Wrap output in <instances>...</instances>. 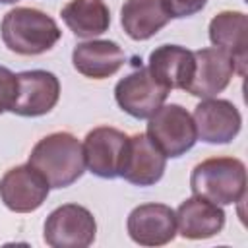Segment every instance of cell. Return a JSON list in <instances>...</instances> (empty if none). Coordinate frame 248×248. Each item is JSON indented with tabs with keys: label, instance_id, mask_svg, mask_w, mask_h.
<instances>
[{
	"label": "cell",
	"instance_id": "obj_9",
	"mask_svg": "<svg viewBox=\"0 0 248 248\" xmlns=\"http://www.w3.org/2000/svg\"><path fill=\"white\" fill-rule=\"evenodd\" d=\"M169 89L155 81L147 68L140 66L114 87V99L118 107L134 118H149L167 99Z\"/></svg>",
	"mask_w": 248,
	"mask_h": 248
},
{
	"label": "cell",
	"instance_id": "obj_17",
	"mask_svg": "<svg viewBox=\"0 0 248 248\" xmlns=\"http://www.w3.org/2000/svg\"><path fill=\"white\" fill-rule=\"evenodd\" d=\"M149 74L165 89H188L194 72V52L178 45H161L149 54Z\"/></svg>",
	"mask_w": 248,
	"mask_h": 248
},
{
	"label": "cell",
	"instance_id": "obj_12",
	"mask_svg": "<svg viewBox=\"0 0 248 248\" xmlns=\"http://www.w3.org/2000/svg\"><path fill=\"white\" fill-rule=\"evenodd\" d=\"M128 234L141 246H163L176 236L174 211L165 203H141L128 215Z\"/></svg>",
	"mask_w": 248,
	"mask_h": 248
},
{
	"label": "cell",
	"instance_id": "obj_16",
	"mask_svg": "<svg viewBox=\"0 0 248 248\" xmlns=\"http://www.w3.org/2000/svg\"><path fill=\"white\" fill-rule=\"evenodd\" d=\"M126 62L124 50L114 41L95 39L79 43L72 52L74 68L91 79H105L114 76Z\"/></svg>",
	"mask_w": 248,
	"mask_h": 248
},
{
	"label": "cell",
	"instance_id": "obj_3",
	"mask_svg": "<svg viewBox=\"0 0 248 248\" xmlns=\"http://www.w3.org/2000/svg\"><path fill=\"white\" fill-rule=\"evenodd\" d=\"M192 194L217 205H231L246 194V167L236 157H209L190 174Z\"/></svg>",
	"mask_w": 248,
	"mask_h": 248
},
{
	"label": "cell",
	"instance_id": "obj_2",
	"mask_svg": "<svg viewBox=\"0 0 248 248\" xmlns=\"http://www.w3.org/2000/svg\"><path fill=\"white\" fill-rule=\"evenodd\" d=\"M0 35L12 52L37 56L50 50L58 43L62 31L48 14L37 8H14L4 16Z\"/></svg>",
	"mask_w": 248,
	"mask_h": 248
},
{
	"label": "cell",
	"instance_id": "obj_14",
	"mask_svg": "<svg viewBox=\"0 0 248 248\" xmlns=\"http://www.w3.org/2000/svg\"><path fill=\"white\" fill-rule=\"evenodd\" d=\"M209 41L213 46L225 50L232 62L238 76L246 74L248 62V17L242 12H221L209 21Z\"/></svg>",
	"mask_w": 248,
	"mask_h": 248
},
{
	"label": "cell",
	"instance_id": "obj_22",
	"mask_svg": "<svg viewBox=\"0 0 248 248\" xmlns=\"http://www.w3.org/2000/svg\"><path fill=\"white\" fill-rule=\"evenodd\" d=\"M17 0H0V4H16Z\"/></svg>",
	"mask_w": 248,
	"mask_h": 248
},
{
	"label": "cell",
	"instance_id": "obj_7",
	"mask_svg": "<svg viewBox=\"0 0 248 248\" xmlns=\"http://www.w3.org/2000/svg\"><path fill=\"white\" fill-rule=\"evenodd\" d=\"M48 182L29 163L14 167L0 178V200L10 211L31 213L39 209L48 196Z\"/></svg>",
	"mask_w": 248,
	"mask_h": 248
},
{
	"label": "cell",
	"instance_id": "obj_19",
	"mask_svg": "<svg viewBox=\"0 0 248 248\" xmlns=\"http://www.w3.org/2000/svg\"><path fill=\"white\" fill-rule=\"evenodd\" d=\"M60 16L68 29L81 39H93L110 25V12L103 0H70Z\"/></svg>",
	"mask_w": 248,
	"mask_h": 248
},
{
	"label": "cell",
	"instance_id": "obj_1",
	"mask_svg": "<svg viewBox=\"0 0 248 248\" xmlns=\"http://www.w3.org/2000/svg\"><path fill=\"white\" fill-rule=\"evenodd\" d=\"M29 165L37 169L50 188H68L85 170L83 145L70 132H54L35 143Z\"/></svg>",
	"mask_w": 248,
	"mask_h": 248
},
{
	"label": "cell",
	"instance_id": "obj_20",
	"mask_svg": "<svg viewBox=\"0 0 248 248\" xmlns=\"http://www.w3.org/2000/svg\"><path fill=\"white\" fill-rule=\"evenodd\" d=\"M17 89V78L6 66H0V114L10 110Z\"/></svg>",
	"mask_w": 248,
	"mask_h": 248
},
{
	"label": "cell",
	"instance_id": "obj_5",
	"mask_svg": "<svg viewBox=\"0 0 248 248\" xmlns=\"http://www.w3.org/2000/svg\"><path fill=\"white\" fill-rule=\"evenodd\" d=\"M97 234L93 213L78 203L56 207L45 221L43 240L52 248H87Z\"/></svg>",
	"mask_w": 248,
	"mask_h": 248
},
{
	"label": "cell",
	"instance_id": "obj_4",
	"mask_svg": "<svg viewBox=\"0 0 248 248\" xmlns=\"http://www.w3.org/2000/svg\"><path fill=\"white\" fill-rule=\"evenodd\" d=\"M147 138L170 159L190 151L198 141L192 114L180 105H161L147 122Z\"/></svg>",
	"mask_w": 248,
	"mask_h": 248
},
{
	"label": "cell",
	"instance_id": "obj_6",
	"mask_svg": "<svg viewBox=\"0 0 248 248\" xmlns=\"http://www.w3.org/2000/svg\"><path fill=\"white\" fill-rule=\"evenodd\" d=\"M16 78L17 89L10 112L17 116H43L56 107L60 97V81L52 72L27 70Z\"/></svg>",
	"mask_w": 248,
	"mask_h": 248
},
{
	"label": "cell",
	"instance_id": "obj_8",
	"mask_svg": "<svg viewBox=\"0 0 248 248\" xmlns=\"http://www.w3.org/2000/svg\"><path fill=\"white\" fill-rule=\"evenodd\" d=\"M167 167V157L155 147V143L147 138V134L128 136L118 176L136 186H153L161 180Z\"/></svg>",
	"mask_w": 248,
	"mask_h": 248
},
{
	"label": "cell",
	"instance_id": "obj_10",
	"mask_svg": "<svg viewBox=\"0 0 248 248\" xmlns=\"http://www.w3.org/2000/svg\"><path fill=\"white\" fill-rule=\"evenodd\" d=\"M234 72V62L225 50L217 46L200 48L194 52V72L186 91L200 99L215 97L227 89Z\"/></svg>",
	"mask_w": 248,
	"mask_h": 248
},
{
	"label": "cell",
	"instance_id": "obj_21",
	"mask_svg": "<svg viewBox=\"0 0 248 248\" xmlns=\"http://www.w3.org/2000/svg\"><path fill=\"white\" fill-rule=\"evenodd\" d=\"M170 17H190L203 10L207 0H163Z\"/></svg>",
	"mask_w": 248,
	"mask_h": 248
},
{
	"label": "cell",
	"instance_id": "obj_18",
	"mask_svg": "<svg viewBox=\"0 0 248 248\" xmlns=\"http://www.w3.org/2000/svg\"><path fill=\"white\" fill-rule=\"evenodd\" d=\"M170 21L163 0H126L120 10V23L134 41H145Z\"/></svg>",
	"mask_w": 248,
	"mask_h": 248
},
{
	"label": "cell",
	"instance_id": "obj_15",
	"mask_svg": "<svg viewBox=\"0 0 248 248\" xmlns=\"http://www.w3.org/2000/svg\"><path fill=\"white\" fill-rule=\"evenodd\" d=\"M174 221L180 236L190 240L211 238L225 227V211L203 198H188L174 211Z\"/></svg>",
	"mask_w": 248,
	"mask_h": 248
},
{
	"label": "cell",
	"instance_id": "obj_13",
	"mask_svg": "<svg viewBox=\"0 0 248 248\" xmlns=\"http://www.w3.org/2000/svg\"><path fill=\"white\" fill-rule=\"evenodd\" d=\"M128 136L110 126L93 128L83 141L85 167L99 178H116Z\"/></svg>",
	"mask_w": 248,
	"mask_h": 248
},
{
	"label": "cell",
	"instance_id": "obj_11",
	"mask_svg": "<svg viewBox=\"0 0 248 248\" xmlns=\"http://www.w3.org/2000/svg\"><path fill=\"white\" fill-rule=\"evenodd\" d=\"M196 134L205 143H229L232 141L242 126L238 108L227 99H203L194 108Z\"/></svg>",
	"mask_w": 248,
	"mask_h": 248
}]
</instances>
